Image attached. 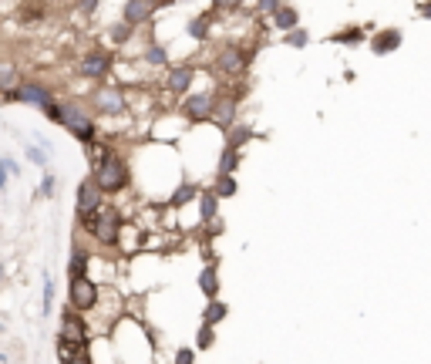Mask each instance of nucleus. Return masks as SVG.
<instances>
[{"label": "nucleus", "instance_id": "nucleus-1", "mask_svg": "<svg viewBox=\"0 0 431 364\" xmlns=\"http://www.w3.org/2000/svg\"><path fill=\"white\" fill-rule=\"evenodd\" d=\"M47 115H51V121H61L68 132H75L77 138H92L94 125L92 119H88V111L77 105V102H64V105H51L47 108Z\"/></svg>", "mask_w": 431, "mask_h": 364}, {"label": "nucleus", "instance_id": "nucleus-2", "mask_svg": "<svg viewBox=\"0 0 431 364\" xmlns=\"http://www.w3.org/2000/svg\"><path fill=\"white\" fill-rule=\"evenodd\" d=\"M92 179L101 193H115V189H122L128 182V172H125V162L118 155H101V162H98Z\"/></svg>", "mask_w": 431, "mask_h": 364}, {"label": "nucleus", "instance_id": "nucleus-3", "mask_svg": "<svg viewBox=\"0 0 431 364\" xmlns=\"http://www.w3.org/2000/svg\"><path fill=\"white\" fill-rule=\"evenodd\" d=\"M94 212H98V216L92 219V233L101 243H115V240H118V226H122L118 212H115V210H101V206H98Z\"/></svg>", "mask_w": 431, "mask_h": 364}, {"label": "nucleus", "instance_id": "nucleus-4", "mask_svg": "<svg viewBox=\"0 0 431 364\" xmlns=\"http://www.w3.org/2000/svg\"><path fill=\"white\" fill-rule=\"evenodd\" d=\"M17 102H27V105H37V108H51L54 105V95L44 88V85H20L14 91Z\"/></svg>", "mask_w": 431, "mask_h": 364}, {"label": "nucleus", "instance_id": "nucleus-5", "mask_svg": "<svg viewBox=\"0 0 431 364\" xmlns=\"http://www.w3.org/2000/svg\"><path fill=\"white\" fill-rule=\"evenodd\" d=\"M94 301H98V290H94L92 280L75 277V280H71V303L81 307V310H88V307H94Z\"/></svg>", "mask_w": 431, "mask_h": 364}, {"label": "nucleus", "instance_id": "nucleus-6", "mask_svg": "<svg viewBox=\"0 0 431 364\" xmlns=\"http://www.w3.org/2000/svg\"><path fill=\"white\" fill-rule=\"evenodd\" d=\"M98 206H101V189L94 186V179H85L81 189H77V212L81 216H92Z\"/></svg>", "mask_w": 431, "mask_h": 364}, {"label": "nucleus", "instance_id": "nucleus-7", "mask_svg": "<svg viewBox=\"0 0 431 364\" xmlns=\"http://www.w3.org/2000/svg\"><path fill=\"white\" fill-rule=\"evenodd\" d=\"M152 17V0H128L125 4V24L135 28V24H145Z\"/></svg>", "mask_w": 431, "mask_h": 364}, {"label": "nucleus", "instance_id": "nucleus-8", "mask_svg": "<svg viewBox=\"0 0 431 364\" xmlns=\"http://www.w3.org/2000/svg\"><path fill=\"white\" fill-rule=\"evenodd\" d=\"M243 64H246V54L239 51V47H226L219 61H216V68L219 71H226V75H236V71H243Z\"/></svg>", "mask_w": 431, "mask_h": 364}, {"label": "nucleus", "instance_id": "nucleus-9", "mask_svg": "<svg viewBox=\"0 0 431 364\" xmlns=\"http://www.w3.org/2000/svg\"><path fill=\"white\" fill-rule=\"evenodd\" d=\"M209 119H213L219 128H230L232 119H236V102H232V98H219V102H213Z\"/></svg>", "mask_w": 431, "mask_h": 364}, {"label": "nucleus", "instance_id": "nucleus-10", "mask_svg": "<svg viewBox=\"0 0 431 364\" xmlns=\"http://www.w3.org/2000/svg\"><path fill=\"white\" fill-rule=\"evenodd\" d=\"M213 102H216V95H192V98H185V115L189 119H209Z\"/></svg>", "mask_w": 431, "mask_h": 364}, {"label": "nucleus", "instance_id": "nucleus-11", "mask_svg": "<svg viewBox=\"0 0 431 364\" xmlns=\"http://www.w3.org/2000/svg\"><path fill=\"white\" fill-rule=\"evenodd\" d=\"M94 102H98L101 111H111V115H118V111L125 108V98H122V91L118 88H101L98 95H94Z\"/></svg>", "mask_w": 431, "mask_h": 364}, {"label": "nucleus", "instance_id": "nucleus-12", "mask_svg": "<svg viewBox=\"0 0 431 364\" xmlns=\"http://www.w3.org/2000/svg\"><path fill=\"white\" fill-rule=\"evenodd\" d=\"M108 68H111V58H105V54H88L81 61V75L85 78H101L108 75Z\"/></svg>", "mask_w": 431, "mask_h": 364}, {"label": "nucleus", "instance_id": "nucleus-13", "mask_svg": "<svg viewBox=\"0 0 431 364\" xmlns=\"http://www.w3.org/2000/svg\"><path fill=\"white\" fill-rule=\"evenodd\" d=\"M192 78H196V71L185 64V68H175L169 75V91H175V95H182V91H189V85H192Z\"/></svg>", "mask_w": 431, "mask_h": 364}, {"label": "nucleus", "instance_id": "nucleus-14", "mask_svg": "<svg viewBox=\"0 0 431 364\" xmlns=\"http://www.w3.org/2000/svg\"><path fill=\"white\" fill-rule=\"evenodd\" d=\"M61 334H64V341H75V344H81V341H85V324H81L75 314H68V317L61 320Z\"/></svg>", "mask_w": 431, "mask_h": 364}, {"label": "nucleus", "instance_id": "nucleus-15", "mask_svg": "<svg viewBox=\"0 0 431 364\" xmlns=\"http://www.w3.org/2000/svg\"><path fill=\"white\" fill-rule=\"evenodd\" d=\"M398 44H401L398 30H385L381 37H374V51H377V54H387V51H394Z\"/></svg>", "mask_w": 431, "mask_h": 364}, {"label": "nucleus", "instance_id": "nucleus-16", "mask_svg": "<svg viewBox=\"0 0 431 364\" xmlns=\"http://www.w3.org/2000/svg\"><path fill=\"white\" fill-rule=\"evenodd\" d=\"M273 20H277V28H293V24H296V11H293V7H277Z\"/></svg>", "mask_w": 431, "mask_h": 364}, {"label": "nucleus", "instance_id": "nucleus-17", "mask_svg": "<svg viewBox=\"0 0 431 364\" xmlns=\"http://www.w3.org/2000/svg\"><path fill=\"white\" fill-rule=\"evenodd\" d=\"M209 20H213V17H209V14L196 17V20L189 24V34H192V37H206V30H209Z\"/></svg>", "mask_w": 431, "mask_h": 364}, {"label": "nucleus", "instance_id": "nucleus-18", "mask_svg": "<svg viewBox=\"0 0 431 364\" xmlns=\"http://www.w3.org/2000/svg\"><path fill=\"white\" fill-rule=\"evenodd\" d=\"M216 287H219V277H216V270L209 267V270H202V293H209L213 297Z\"/></svg>", "mask_w": 431, "mask_h": 364}, {"label": "nucleus", "instance_id": "nucleus-19", "mask_svg": "<svg viewBox=\"0 0 431 364\" xmlns=\"http://www.w3.org/2000/svg\"><path fill=\"white\" fill-rule=\"evenodd\" d=\"M232 166H236V149H226L223 152V159H219V172H223V176H230Z\"/></svg>", "mask_w": 431, "mask_h": 364}, {"label": "nucleus", "instance_id": "nucleus-20", "mask_svg": "<svg viewBox=\"0 0 431 364\" xmlns=\"http://www.w3.org/2000/svg\"><path fill=\"white\" fill-rule=\"evenodd\" d=\"M213 212H216V193H206L202 196V219H213Z\"/></svg>", "mask_w": 431, "mask_h": 364}, {"label": "nucleus", "instance_id": "nucleus-21", "mask_svg": "<svg viewBox=\"0 0 431 364\" xmlns=\"http://www.w3.org/2000/svg\"><path fill=\"white\" fill-rule=\"evenodd\" d=\"M108 34H111V41H115V44H125V41H128V24H115Z\"/></svg>", "mask_w": 431, "mask_h": 364}, {"label": "nucleus", "instance_id": "nucleus-22", "mask_svg": "<svg viewBox=\"0 0 431 364\" xmlns=\"http://www.w3.org/2000/svg\"><path fill=\"white\" fill-rule=\"evenodd\" d=\"M11 81H14V64L0 61V85H11Z\"/></svg>", "mask_w": 431, "mask_h": 364}, {"label": "nucleus", "instance_id": "nucleus-23", "mask_svg": "<svg viewBox=\"0 0 431 364\" xmlns=\"http://www.w3.org/2000/svg\"><path fill=\"white\" fill-rule=\"evenodd\" d=\"M85 263H88V257H85V250H75V260H71V273H75V277H81V270H85Z\"/></svg>", "mask_w": 431, "mask_h": 364}, {"label": "nucleus", "instance_id": "nucleus-24", "mask_svg": "<svg viewBox=\"0 0 431 364\" xmlns=\"http://www.w3.org/2000/svg\"><path fill=\"white\" fill-rule=\"evenodd\" d=\"M287 44L304 47V44H307V30H290V34H287Z\"/></svg>", "mask_w": 431, "mask_h": 364}, {"label": "nucleus", "instance_id": "nucleus-25", "mask_svg": "<svg viewBox=\"0 0 431 364\" xmlns=\"http://www.w3.org/2000/svg\"><path fill=\"white\" fill-rule=\"evenodd\" d=\"M216 193H219V196H230V193H236V182H232L230 176H223L219 186H216Z\"/></svg>", "mask_w": 431, "mask_h": 364}, {"label": "nucleus", "instance_id": "nucleus-26", "mask_svg": "<svg viewBox=\"0 0 431 364\" xmlns=\"http://www.w3.org/2000/svg\"><path fill=\"white\" fill-rule=\"evenodd\" d=\"M223 317H226V307H223V303H213V307L206 310V320H209V324H213V320H223Z\"/></svg>", "mask_w": 431, "mask_h": 364}, {"label": "nucleus", "instance_id": "nucleus-27", "mask_svg": "<svg viewBox=\"0 0 431 364\" xmlns=\"http://www.w3.org/2000/svg\"><path fill=\"white\" fill-rule=\"evenodd\" d=\"M246 138H249L246 128H236V132H232V138H230V149H239V145H243Z\"/></svg>", "mask_w": 431, "mask_h": 364}, {"label": "nucleus", "instance_id": "nucleus-28", "mask_svg": "<svg viewBox=\"0 0 431 364\" xmlns=\"http://www.w3.org/2000/svg\"><path fill=\"white\" fill-rule=\"evenodd\" d=\"M51 293H54V280L44 277V314H51Z\"/></svg>", "mask_w": 431, "mask_h": 364}, {"label": "nucleus", "instance_id": "nucleus-29", "mask_svg": "<svg viewBox=\"0 0 431 364\" xmlns=\"http://www.w3.org/2000/svg\"><path fill=\"white\" fill-rule=\"evenodd\" d=\"M340 44H357L361 41V30H344V34H337Z\"/></svg>", "mask_w": 431, "mask_h": 364}, {"label": "nucleus", "instance_id": "nucleus-30", "mask_svg": "<svg viewBox=\"0 0 431 364\" xmlns=\"http://www.w3.org/2000/svg\"><path fill=\"white\" fill-rule=\"evenodd\" d=\"M94 7H98V0H77V11L81 14H92Z\"/></svg>", "mask_w": 431, "mask_h": 364}, {"label": "nucleus", "instance_id": "nucleus-31", "mask_svg": "<svg viewBox=\"0 0 431 364\" xmlns=\"http://www.w3.org/2000/svg\"><path fill=\"white\" fill-rule=\"evenodd\" d=\"M277 7H280L277 0H260V11H263V14H277Z\"/></svg>", "mask_w": 431, "mask_h": 364}, {"label": "nucleus", "instance_id": "nucleus-32", "mask_svg": "<svg viewBox=\"0 0 431 364\" xmlns=\"http://www.w3.org/2000/svg\"><path fill=\"white\" fill-rule=\"evenodd\" d=\"M189 196H192V186H182V189L175 193V199H172V202H185Z\"/></svg>", "mask_w": 431, "mask_h": 364}, {"label": "nucleus", "instance_id": "nucleus-33", "mask_svg": "<svg viewBox=\"0 0 431 364\" xmlns=\"http://www.w3.org/2000/svg\"><path fill=\"white\" fill-rule=\"evenodd\" d=\"M209 341H213V331H209V324H206V327H202V331H199V344H202V348H206Z\"/></svg>", "mask_w": 431, "mask_h": 364}, {"label": "nucleus", "instance_id": "nucleus-34", "mask_svg": "<svg viewBox=\"0 0 431 364\" xmlns=\"http://www.w3.org/2000/svg\"><path fill=\"white\" fill-rule=\"evenodd\" d=\"M149 61H155V64H165V54H162L158 47H152V51H149Z\"/></svg>", "mask_w": 431, "mask_h": 364}, {"label": "nucleus", "instance_id": "nucleus-35", "mask_svg": "<svg viewBox=\"0 0 431 364\" xmlns=\"http://www.w3.org/2000/svg\"><path fill=\"white\" fill-rule=\"evenodd\" d=\"M27 155H31L34 162H47V152H41V149H27Z\"/></svg>", "mask_w": 431, "mask_h": 364}, {"label": "nucleus", "instance_id": "nucleus-36", "mask_svg": "<svg viewBox=\"0 0 431 364\" xmlns=\"http://www.w3.org/2000/svg\"><path fill=\"white\" fill-rule=\"evenodd\" d=\"M175 364H192V351H179V358H175Z\"/></svg>", "mask_w": 431, "mask_h": 364}, {"label": "nucleus", "instance_id": "nucleus-37", "mask_svg": "<svg viewBox=\"0 0 431 364\" xmlns=\"http://www.w3.org/2000/svg\"><path fill=\"white\" fill-rule=\"evenodd\" d=\"M219 7H236V4H243V0H216Z\"/></svg>", "mask_w": 431, "mask_h": 364}, {"label": "nucleus", "instance_id": "nucleus-38", "mask_svg": "<svg viewBox=\"0 0 431 364\" xmlns=\"http://www.w3.org/2000/svg\"><path fill=\"white\" fill-rule=\"evenodd\" d=\"M68 364H92V361H85V358H75V361H68Z\"/></svg>", "mask_w": 431, "mask_h": 364}, {"label": "nucleus", "instance_id": "nucleus-39", "mask_svg": "<svg viewBox=\"0 0 431 364\" xmlns=\"http://www.w3.org/2000/svg\"><path fill=\"white\" fill-rule=\"evenodd\" d=\"M0 273H4V270H0Z\"/></svg>", "mask_w": 431, "mask_h": 364}]
</instances>
